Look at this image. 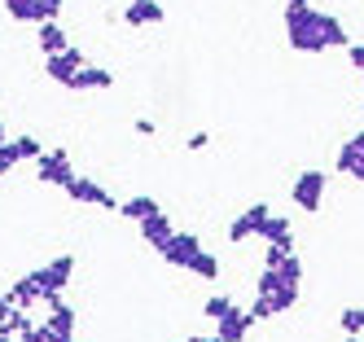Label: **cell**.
Segmentation results:
<instances>
[{
    "instance_id": "cell-1",
    "label": "cell",
    "mask_w": 364,
    "mask_h": 342,
    "mask_svg": "<svg viewBox=\"0 0 364 342\" xmlns=\"http://www.w3.org/2000/svg\"><path fill=\"white\" fill-rule=\"evenodd\" d=\"M281 22H285V44L294 53H316L321 58L329 48H347L351 44V31L343 26V18L316 9L311 0H285Z\"/></svg>"
},
{
    "instance_id": "cell-2",
    "label": "cell",
    "mask_w": 364,
    "mask_h": 342,
    "mask_svg": "<svg viewBox=\"0 0 364 342\" xmlns=\"http://www.w3.org/2000/svg\"><path fill=\"white\" fill-rule=\"evenodd\" d=\"M70 277H75V255H58V259H48L44 268L31 272V281L40 285V294H44V303L58 299V294H66V289H70Z\"/></svg>"
},
{
    "instance_id": "cell-3",
    "label": "cell",
    "mask_w": 364,
    "mask_h": 342,
    "mask_svg": "<svg viewBox=\"0 0 364 342\" xmlns=\"http://www.w3.org/2000/svg\"><path fill=\"white\" fill-rule=\"evenodd\" d=\"M325 189H329V171H299L290 184V202L299 210H307V215H316L325 202Z\"/></svg>"
},
{
    "instance_id": "cell-4",
    "label": "cell",
    "mask_w": 364,
    "mask_h": 342,
    "mask_svg": "<svg viewBox=\"0 0 364 342\" xmlns=\"http://www.w3.org/2000/svg\"><path fill=\"white\" fill-rule=\"evenodd\" d=\"M66 198L80 202V206H97V210H119V198L106 189V184H97V180H88V176H75V180L66 184Z\"/></svg>"
},
{
    "instance_id": "cell-5",
    "label": "cell",
    "mask_w": 364,
    "mask_h": 342,
    "mask_svg": "<svg viewBox=\"0 0 364 342\" xmlns=\"http://www.w3.org/2000/svg\"><path fill=\"white\" fill-rule=\"evenodd\" d=\"M36 180H40V184H53V189H66V184L75 180L70 154H66V149H44L40 163H36Z\"/></svg>"
},
{
    "instance_id": "cell-6",
    "label": "cell",
    "mask_w": 364,
    "mask_h": 342,
    "mask_svg": "<svg viewBox=\"0 0 364 342\" xmlns=\"http://www.w3.org/2000/svg\"><path fill=\"white\" fill-rule=\"evenodd\" d=\"M268 215H272V206H268V202H250L242 215H232V224H228V242H232V246H242V242H250V237H259V228H264Z\"/></svg>"
},
{
    "instance_id": "cell-7",
    "label": "cell",
    "mask_w": 364,
    "mask_h": 342,
    "mask_svg": "<svg viewBox=\"0 0 364 342\" xmlns=\"http://www.w3.org/2000/svg\"><path fill=\"white\" fill-rule=\"evenodd\" d=\"M84 66H88V58H84V48H75V44L62 48V53H53V58H44V75L53 79V84H62V88H66Z\"/></svg>"
},
{
    "instance_id": "cell-8",
    "label": "cell",
    "mask_w": 364,
    "mask_h": 342,
    "mask_svg": "<svg viewBox=\"0 0 364 342\" xmlns=\"http://www.w3.org/2000/svg\"><path fill=\"white\" fill-rule=\"evenodd\" d=\"M333 171H343L347 180H364V132H351V137L338 145Z\"/></svg>"
},
{
    "instance_id": "cell-9",
    "label": "cell",
    "mask_w": 364,
    "mask_h": 342,
    "mask_svg": "<svg viewBox=\"0 0 364 342\" xmlns=\"http://www.w3.org/2000/svg\"><path fill=\"white\" fill-rule=\"evenodd\" d=\"M198 250H202V237L176 228V237H171V242H167L159 255H163V263H171V268H185V272H189V263L198 259Z\"/></svg>"
},
{
    "instance_id": "cell-10",
    "label": "cell",
    "mask_w": 364,
    "mask_h": 342,
    "mask_svg": "<svg viewBox=\"0 0 364 342\" xmlns=\"http://www.w3.org/2000/svg\"><path fill=\"white\" fill-rule=\"evenodd\" d=\"M123 22L132 26V31H141V26H163L167 22V9L159 5V0H127Z\"/></svg>"
},
{
    "instance_id": "cell-11",
    "label": "cell",
    "mask_w": 364,
    "mask_h": 342,
    "mask_svg": "<svg viewBox=\"0 0 364 342\" xmlns=\"http://www.w3.org/2000/svg\"><path fill=\"white\" fill-rule=\"evenodd\" d=\"M136 228H141V242H145L149 250H163V246L171 242V237H176V224H171V215H167V210H159V215L141 220Z\"/></svg>"
},
{
    "instance_id": "cell-12",
    "label": "cell",
    "mask_w": 364,
    "mask_h": 342,
    "mask_svg": "<svg viewBox=\"0 0 364 342\" xmlns=\"http://www.w3.org/2000/svg\"><path fill=\"white\" fill-rule=\"evenodd\" d=\"M255 329V316L246 307H232L224 321L215 325V342H246V333Z\"/></svg>"
},
{
    "instance_id": "cell-13",
    "label": "cell",
    "mask_w": 364,
    "mask_h": 342,
    "mask_svg": "<svg viewBox=\"0 0 364 342\" xmlns=\"http://www.w3.org/2000/svg\"><path fill=\"white\" fill-rule=\"evenodd\" d=\"M44 307H48V311H44V325L53 329L58 338H75V307L66 303V294H58V299H48Z\"/></svg>"
},
{
    "instance_id": "cell-14",
    "label": "cell",
    "mask_w": 364,
    "mask_h": 342,
    "mask_svg": "<svg viewBox=\"0 0 364 342\" xmlns=\"http://www.w3.org/2000/svg\"><path fill=\"white\" fill-rule=\"evenodd\" d=\"M66 88L70 92H110L114 88V70H106V66H84Z\"/></svg>"
},
{
    "instance_id": "cell-15",
    "label": "cell",
    "mask_w": 364,
    "mask_h": 342,
    "mask_svg": "<svg viewBox=\"0 0 364 342\" xmlns=\"http://www.w3.org/2000/svg\"><path fill=\"white\" fill-rule=\"evenodd\" d=\"M259 237H264L268 246H281V250H294V224L285 220V215H277V210H272V215L264 220V228H259Z\"/></svg>"
},
{
    "instance_id": "cell-16",
    "label": "cell",
    "mask_w": 364,
    "mask_h": 342,
    "mask_svg": "<svg viewBox=\"0 0 364 342\" xmlns=\"http://www.w3.org/2000/svg\"><path fill=\"white\" fill-rule=\"evenodd\" d=\"M36 44H40L44 58H53V53L70 48V36H66V26H62V22H40V26H36Z\"/></svg>"
},
{
    "instance_id": "cell-17",
    "label": "cell",
    "mask_w": 364,
    "mask_h": 342,
    "mask_svg": "<svg viewBox=\"0 0 364 342\" xmlns=\"http://www.w3.org/2000/svg\"><path fill=\"white\" fill-rule=\"evenodd\" d=\"M5 294H9V303L18 307V311H36V303H44V294H40V285L31 281V272L27 277H18L9 289H5Z\"/></svg>"
},
{
    "instance_id": "cell-18",
    "label": "cell",
    "mask_w": 364,
    "mask_h": 342,
    "mask_svg": "<svg viewBox=\"0 0 364 342\" xmlns=\"http://www.w3.org/2000/svg\"><path fill=\"white\" fill-rule=\"evenodd\" d=\"M159 198H149V193H136V198H127V202H119V215H127L132 224H141V220H149V215H159Z\"/></svg>"
},
{
    "instance_id": "cell-19",
    "label": "cell",
    "mask_w": 364,
    "mask_h": 342,
    "mask_svg": "<svg viewBox=\"0 0 364 342\" xmlns=\"http://www.w3.org/2000/svg\"><path fill=\"white\" fill-rule=\"evenodd\" d=\"M0 5H5V14L14 22H22V26H40L44 22V9L36 5V0H0Z\"/></svg>"
},
{
    "instance_id": "cell-20",
    "label": "cell",
    "mask_w": 364,
    "mask_h": 342,
    "mask_svg": "<svg viewBox=\"0 0 364 342\" xmlns=\"http://www.w3.org/2000/svg\"><path fill=\"white\" fill-rule=\"evenodd\" d=\"M189 272H193L198 281H220L224 263H220V255H215V250H206V246H202V250H198V259L189 263Z\"/></svg>"
},
{
    "instance_id": "cell-21",
    "label": "cell",
    "mask_w": 364,
    "mask_h": 342,
    "mask_svg": "<svg viewBox=\"0 0 364 342\" xmlns=\"http://www.w3.org/2000/svg\"><path fill=\"white\" fill-rule=\"evenodd\" d=\"M9 145L18 154V163H40V154H44L40 137H9Z\"/></svg>"
},
{
    "instance_id": "cell-22",
    "label": "cell",
    "mask_w": 364,
    "mask_h": 342,
    "mask_svg": "<svg viewBox=\"0 0 364 342\" xmlns=\"http://www.w3.org/2000/svg\"><path fill=\"white\" fill-rule=\"evenodd\" d=\"M232 307H237V303H232L228 294H211V299L202 303V316H206V321H211V325H220V321H224V316H228Z\"/></svg>"
},
{
    "instance_id": "cell-23",
    "label": "cell",
    "mask_w": 364,
    "mask_h": 342,
    "mask_svg": "<svg viewBox=\"0 0 364 342\" xmlns=\"http://www.w3.org/2000/svg\"><path fill=\"white\" fill-rule=\"evenodd\" d=\"M18 342H75V338H58V333H53V329H48L44 321H40V325L31 321L27 329H22V333H18Z\"/></svg>"
},
{
    "instance_id": "cell-24",
    "label": "cell",
    "mask_w": 364,
    "mask_h": 342,
    "mask_svg": "<svg viewBox=\"0 0 364 342\" xmlns=\"http://www.w3.org/2000/svg\"><path fill=\"white\" fill-rule=\"evenodd\" d=\"M338 325H343V333H351V338H364V307H347L338 316Z\"/></svg>"
},
{
    "instance_id": "cell-25",
    "label": "cell",
    "mask_w": 364,
    "mask_h": 342,
    "mask_svg": "<svg viewBox=\"0 0 364 342\" xmlns=\"http://www.w3.org/2000/svg\"><path fill=\"white\" fill-rule=\"evenodd\" d=\"M18 167V154H14V145L9 141H0V176H9Z\"/></svg>"
},
{
    "instance_id": "cell-26",
    "label": "cell",
    "mask_w": 364,
    "mask_h": 342,
    "mask_svg": "<svg viewBox=\"0 0 364 342\" xmlns=\"http://www.w3.org/2000/svg\"><path fill=\"white\" fill-rule=\"evenodd\" d=\"M36 5L44 9V22H58V18H62V9H66V0H36Z\"/></svg>"
},
{
    "instance_id": "cell-27",
    "label": "cell",
    "mask_w": 364,
    "mask_h": 342,
    "mask_svg": "<svg viewBox=\"0 0 364 342\" xmlns=\"http://www.w3.org/2000/svg\"><path fill=\"white\" fill-rule=\"evenodd\" d=\"M343 53H347V62H351V66H355V75H360V79H364V44H347V48H343Z\"/></svg>"
},
{
    "instance_id": "cell-28",
    "label": "cell",
    "mask_w": 364,
    "mask_h": 342,
    "mask_svg": "<svg viewBox=\"0 0 364 342\" xmlns=\"http://www.w3.org/2000/svg\"><path fill=\"white\" fill-rule=\"evenodd\" d=\"M18 316V307L9 303V294H0V329H9V321Z\"/></svg>"
},
{
    "instance_id": "cell-29",
    "label": "cell",
    "mask_w": 364,
    "mask_h": 342,
    "mask_svg": "<svg viewBox=\"0 0 364 342\" xmlns=\"http://www.w3.org/2000/svg\"><path fill=\"white\" fill-rule=\"evenodd\" d=\"M285 255H294V250H281V246H264V268H277V263Z\"/></svg>"
},
{
    "instance_id": "cell-30",
    "label": "cell",
    "mask_w": 364,
    "mask_h": 342,
    "mask_svg": "<svg viewBox=\"0 0 364 342\" xmlns=\"http://www.w3.org/2000/svg\"><path fill=\"white\" fill-rule=\"evenodd\" d=\"M206 145H211V132H193V137L185 141V149H193V154H202Z\"/></svg>"
},
{
    "instance_id": "cell-31",
    "label": "cell",
    "mask_w": 364,
    "mask_h": 342,
    "mask_svg": "<svg viewBox=\"0 0 364 342\" xmlns=\"http://www.w3.org/2000/svg\"><path fill=\"white\" fill-rule=\"evenodd\" d=\"M132 127H136V137H159V123L154 119H136Z\"/></svg>"
},
{
    "instance_id": "cell-32",
    "label": "cell",
    "mask_w": 364,
    "mask_h": 342,
    "mask_svg": "<svg viewBox=\"0 0 364 342\" xmlns=\"http://www.w3.org/2000/svg\"><path fill=\"white\" fill-rule=\"evenodd\" d=\"M180 342H215V333H189V338H180Z\"/></svg>"
},
{
    "instance_id": "cell-33",
    "label": "cell",
    "mask_w": 364,
    "mask_h": 342,
    "mask_svg": "<svg viewBox=\"0 0 364 342\" xmlns=\"http://www.w3.org/2000/svg\"><path fill=\"white\" fill-rule=\"evenodd\" d=\"M0 342H18V338H14V333H5V329H0Z\"/></svg>"
},
{
    "instance_id": "cell-34",
    "label": "cell",
    "mask_w": 364,
    "mask_h": 342,
    "mask_svg": "<svg viewBox=\"0 0 364 342\" xmlns=\"http://www.w3.org/2000/svg\"><path fill=\"white\" fill-rule=\"evenodd\" d=\"M0 141H9V132H5V123H0Z\"/></svg>"
},
{
    "instance_id": "cell-35",
    "label": "cell",
    "mask_w": 364,
    "mask_h": 342,
    "mask_svg": "<svg viewBox=\"0 0 364 342\" xmlns=\"http://www.w3.org/2000/svg\"><path fill=\"white\" fill-rule=\"evenodd\" d=\"M343 342H364V338H351V333H347V338H343Z\"/></svg>"
},
{
    "instance_id": "cell-36",
    "label": "cell",
    "mask_w": 364,
    "mask_h": 342,
    "mask_svg": "<svg viewBox=\"0 0 364 342\" xmlns=\"http://www.w3.org/2000/svg\"><path fill=\"white\" fill-rule=\"evenodd\" d=\"M360 110H364V101H360Z\"/></svg>"
}]
</instances>
